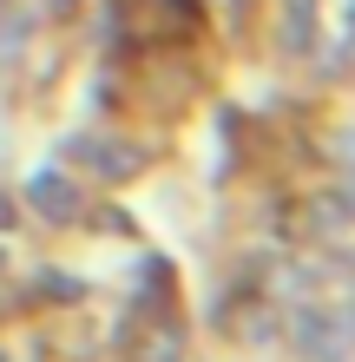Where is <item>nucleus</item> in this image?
<instances>
[{"label": "nucleus", "instance_id": "obj_3", "mask_svg": "<svg viewBox=\"0 0 355 362\" xmlns=\"http://www.w3.org/2000/svg\"><path fill=\"white\" fill-rule=\"evenodd\" d=\"M79 158H92L99 172H112V178H125L138 165V152H106V139H86V145H79Z\"/></svg>", "mask_w": 355, "mask_h": 362}, {"label": "nucleus", "instance_id": "obj_4", "mask_svg": "<svg viewBox=\"0 0 355 362\" xmlns=\"http://www.w3.org/2000/svg\"><path fill=\"white\" fill-rule=\"evenodd\" d=\"M316 33V0H289V47H309Z\"/></svg>", "mask_w": 355, "mask_h": 362}, {"label": "nucleus", "instance_id": "obj_2", "mask_svg": "<svg viewBox=\"0 0 355 362\" xmlns=\"http://www.w3.org/2000/svg\"><path fill=\"white\" fill-rule=\"evenodd\" d=\"M33 204L47 211V218H59V224L79 211V204H73V185H66V178H53V172H40V178H33Z\"/></svg>", "mask_w": 355, "mask_h": 362}, {"label": "nucleus", "instance_id": "obj_1", "mask_svg": "<svg viewBox=\"0 0 355 362\" xmlns=\"http://www.w3.org/2000/svg\"><path fill=\"white\" fill-rule=\"evenodd\" d=\"M296 343L309 362H342L355 349V303H336V310H309L296 323Z\"/></svg>", "mask_w": 355, "mask_h": 362}]
</instances>
